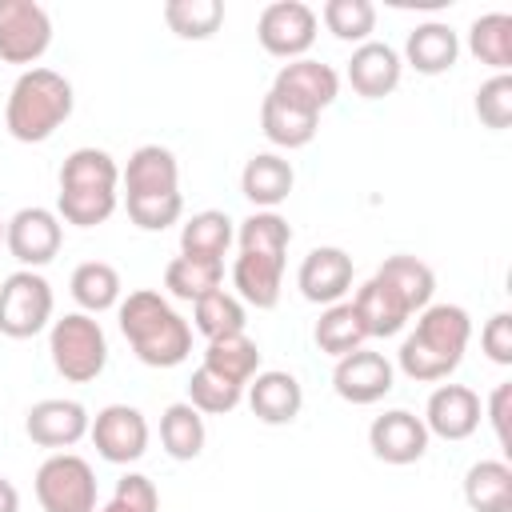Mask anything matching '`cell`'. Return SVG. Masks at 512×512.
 <instances>
[{
    "instance_id": "obj_1",
    "label": "cell",
    "mask_w": 512,
    "mask_h": 512,
    "mask_svg": "<svg viewBox=\"0 0 512 512\" xmlns=\"http://www.w3.org/2000/svg\"><path fill=\"white\" fill-rule=\"evenodd\" d=\"M468 340H472V316L460 304H428L424 312H416V328L404 336L396 364L408 380L436 384L460 368Z\"/></svg>"
},
{
    "instance_id": "obj_2",
    "label": "cell",
    "mask_w": 512,
    "mask_h": 512,
    "mask_svg": "<svg viewBox=\"0 0 512 512\" xmlns=\"http://www.w3.org/2000/svg\"><path fill=\"white\" fill-rule=\"evenodd\" d=\"M120 332L128 348L136 352L140 364L148 368H176L192 352V324L156 292V288H136L120 296L116 304Z\"/></svg>"
},
{
    "instance_id": "obj_3",
    "label": "cell",
    "mask_w": 512,
    "mask_h": 512,
    "mask_svg": "<svg viewBox=\"0 0 512 512\" xmlns=\"http://www.w3.org/2000/svg\"><path fill=\"white\" fill-rule=\"evenodd\" d=\"M76 108L72 80L56 68H24L4 104V128L20 144H44Z\"/></svg>"
},
{
    "instance_id": "obj_4",
    "label": "cell",
    "mask_w": 512,
    "mask_h": 512,
    "mask_svg": "<svg viewBox=\"0 0 512 512\" xmlns=\"http://www.w3.org/2000/svg\"><path fill=\"white\" fill-rule=\"evenodd\" d=\"M48 356L68 384H88L108 368V336L96 316L68 312L48 328Z\"/></svg>"
},
{
    "instance_id": "obj_5",
    "label": "cell",
    "mask_w": 512,
    "mask_h": 512,
    "mask_svg": "<svg viewBox=\"0 0 512 512\" xmlns=\"http://www.w3.org/2000/svg\"><path fill=\"white\" fill-rule=\"evenodd\" d=\"M52 308H56V296L40 272L16 268L12 276L0 280V336L32 340L52 324Z\"/></svg>"
},
{
    "instance_id": "obj_6",
    "label": "cell",
    "mask_w": 512,
    "mask_h": 512,
    "mask_svg": "<svg viewBox=\"0 0 512 512\" xmlns=\"http://www.w3.org/2000/svg\"><path fill=\"white\" fill-rule=\"evenodd\" d=\"M32 484L44 512H96V472L76 452H52Z\"/></svg>"
},
{
    "instance_id": "obj_7",
    "label": "cell",
    "mask_w": 512,
    "mask_h": 512,
    "mask_svg": "<svg viewBox=\"0 0 512 512\" xmlns=\"http://www.w3.org/2000/svg\"><path fill=\"white\" fill-rule=\"evenodd\" d=\"M316 12L304 0H276L256 20V40L276 60H300L316 44Z\"/></svg>"
},
{
    "instance_id": "obj_8",
    "label": "cell",
    "mask_w": 512,
    "mask_h": 512,
    "mask_svg": "<svg viewBox=\"0 0 512 512\" xmlns=\"http://www.w3.org/2000/svg\"><path fill=\"white\" fill-rule=\"evenodd\" d=\"M52 48V16L36 0H0V60L36 64Z\"/></svg>"
},
{
    "instance_id": "obj_9",
    "label": "cell",
    "mask_w": 512,
    "mask_h": 512,
    "mask_svg": "<svg viewBox=\"0 0 512 512\" xmlns=\"http://www.w3.org/2000/svg\"><path fill=\"white\" fill-rule=\"evenodd\" d=\"M4 244L8 252L16 256L20 268H44L56 260L60 244H64V228H60V216L52 208H20L12 220H4Z\"/></svg>"
},
{
    "instance_id": "obj_10",
    "label": "cell",
    "mask_w": 512,
    "mask_h": 512,
    "mask_svg": "<svg viewBox=\"0 0 512 512\" xmlns=\"http://www.w3.org/2000/svg\"><path fill=\"white\" fill-rule=\"evenodd\" d=\"M88 436L100 452V460L108 464H136L144 452H148V420L140 408L132 404H108L92 416L88 424Z\"/></svg>"
},
{
    "instance_id": "obj_11",
    "label": "cell",
    "mask_w": 512,
    "mask_h": 512,
    "mask_svg": "<svg viewBox=\"0 0 512 512\" xmlns=\"http://www.w3.org/2000/svg\"><path fill=\"white\" fill-rule=\"evenodd\" d=\"M332 388L340 400L348 404H376L384 400L392 388H396V368L384 352H372V348H356L348 356L336 360L332 368Z\"/></svg>"
},
{
    "instance_id": "obj_12",
    "label": "cell",
    "mask_w": 512,
    "mask_h": 512,
    "mask_svg": "<svg viewBox=\"0 0 512 512\" xmlns=\"http://www.w3.org/2000/svg\"><path fill=\"white\" fill-rule=\"evenodd\" d=\"M272 92L284 96L288 104L304 108V112H324L332 108V100L340 96V76L332 64H320L312 56H300V60H288L280 64L276 80H272Z\"/></svg>"
},
{
    "instance_id": "obj_13",
    "label": "cell",
    "mask_w": 512,
    "mask_h": 512,
    "mask_svg": "<svg viewBox=\"0 0 512 512\" xmlns=\"http://www.w3.org/2000/svg\"><path fill=\"white\" fill-rule=\"evenodd\" d=\"M88 424H92L88 408H84L80 400H64V396L36 400V404L28 408V416H24L28 440L40 444V448H56V452L80 444V440L88 436Z\"/></svg>"
},
{
    "instance_id": "obj_14",
    "label": "cell",
    "mask_w": 512,
    "mask_h": 512,
    "mask_svg": "<svg viewBox=\"0 0 512 512\" xmlns=\"http://www.w3.org/2000/svg\"><path fill=\"white\" fill-rule=\"evenodd\" d=\"M284 256L276 248H240L236 264H232V288L240 296V304H252L260 312L280 304L284 292Z\"/></svg>"
},
{
    "instance_id": "obj_15",
    "label": "cell",
    "mask_w": 512,
    "mask_h": 512,
    "mask_svg": "<svg viewBox=\"0 0 512 512\" xmlns=\"http://www.w3.org/2000/svg\"><path fill=\"white\" fill-rule=\"evenodd\" d=\"M124 200H156V196H180V164L172 148L164 144H140L128 164L120 168Z\"/></svg>"
},
{
    "instance_id": "obj_16",
    "label": "cell",
    "mask_w": 512,
    "mask_h": 512,
    "mask_svg": "<svg viewBox=\"0 0 512 512\" xmlns=\"http://www.w3.org/2000/svg\"><path fill=\"white\" fill-rule=\"evenodd\" d=\"M296 288L308 304H340L352 288V256L336 244L312 248L296 268Z\"/></svg>"
},
{
    "instance_id": "obj_17",
    "label": "cell",
    "mask_w": 512,
    "mask_h": 512,
    "mask_svg": "<svg viewBox=\"0 0 512 512\" xmlns=\"http://www.w3.org/2000/svg\"><path fill=\"white\" fill-rule=\"evenodd\" d=\"M428 440H432V436H428L424 420H420L416 412H408V408H392V412L376 416L372 428H368V448H372V456L384 460V464H396V468L416 464V460L428 452Z\"/></svg>"
},
{
    "instance_id": "obj_18",
    "label": "cell",
    "mask_w": 512,
    "mask_h": 512,
    "mask_svg": "<svg viewBox=\"0 0 512 512\" xmlns=\"http://www.w3.org/2000/svg\"><path fill=\"white\" fill-rule=\"evenodd\" d=\"M480 416H484V404L468 384H440V388H432L420 420H424L428 436L468 440L480 428Z\"/></svg>"
},
{
    "instance_id": "obj_19",
    "label": "cell",
    "mask_w": 512,
    "mask_h": 512,
    "mask_svg": "<svg viewBox=\"0 0 512 512\" xmlns=\"http://www.w3.org/2000/svg\"><path fill=\"white\" fill-rule=\"evenodd\" d=\"M244 400H248V408H252V416H256L260 424L280 428V424H292V420L300 416V408H304V388H300V380H296L292 372H284V368H264V372H256V376L248 380Z\"/></svg>"
},
{
    "instance_id": "obj_20",
    "label": "cell",
    "mask_w": 512,
    "mask_h": 512,
    "mask_svg": "<svg viewBox=\"0 0 512 512\" xmlns=\"http://www.w3.org/2000/svg\"><path fill=\"white\" fill-rule=\"evenodd\" d=\"M400 72H404V60L392 44L384 40H368V44H356L352 48V60H348V84L356 96L364 100H384L396 92L400 84Z\"/></svg>"
},
{
    "instance_id": "obj_21",
    "label": "cell",
    "mask_w": 512,
    "mask_h": 512,
    "mask_svg": "<svg viewBox=\"0 0 512 512\" xmlns=\"http://www.w3.org/2000/svg\"><path fill=\"white\" fill-rule=\"evenodd\" d=\"M292 184L296 172L280 152H256L240 172V192L256 204V212H276L292 196Z\"/></svg>"
},
{
    "instance_id": "obj_22",
    "label": "cell",
    "mask_w": 512,
    "mask_h": 512,
    "mask_svg": "<svg viewBox=\"0 0 512 512\" xmlns=\"http://www.w3.org/2000/svg\"><path fill=\"white\" fill-rule=\"evenodd\" d=\"M460 56V36L444 24V20H428L416 24L404 40V64H412L420 76H444Z\"/></svg>"
},
{
    "instance_id": "obj_23",
    "label": "cell",
    "mask_w": 512,
    "mask_h": 512,
    "mask_svg": "<svg viewBox=\"0 0 512 512\" xmlns=\"http://www.w3.org/2000/svg\"><path fill=\"white\" fill-rule=\"evenodd\" d=\"M260 128H264V136L276 144V148H308L312 140H316V132H320V116L316 112H304V108H296V104H288L284 96H276L272 88H268V96L260 100Z\"/></svg>"
},
{
    "instance_id": "obj_24",
    "label": "cell",
    "mask_w": 512,
    "mask_h": 512,
    "mask_svg": "<svg viewBox=\"0 0 512 512\" xmlns=\"http://www.w3.org/2000/svg\"><path fill=\"white\" fill-rule=\"evenodd\" d=\"M352 308L360 312L368 340H372V336H380V340L400 336V332H404V324L412 320V312L404 308V300H400L384 280H376V276H372V280H364V284L356 288Z\"/></svg>"
},
{
    "instance_id": "obj_25",
    "label": "cell",
    "mask_w": 512,
    "mask_h": 512,
    "mask_svg": "<svg viewBox=\"0 0 512 512\" xmlns=\"http://www.w3.org/2000/svg\"><path fill=\"white\" fill-rule=\"evenodd\" d=\"M232 240H236V224L228 220V212H216V208L192 212L180 224V256H192V260L224 264V252L232 248Z\"/></svg>"
},
{
    "instance_id": "obj_26",
    "label": "cell",
    "mask_w": 512,
    "mask_h": 512,
    "mask_svg": "<svg viewBox=\"0 0 512 512\" xmlns=\"http://www.w3.org/2000/svg\"><path fill=\"white\" fill-rule=\"evenodd\" d=\"M376 280H384L400 300L404 308L416 316L432 304V292H436V272L420 260V256H388L380 268H376Z\"/></svg>"
},
{
    "instance_id": "obj_27",
    "label": "cell",
    "mask_w": 512,
    "mask_h": 512,
    "mask_svg": "<svg viewBox=\"0 0 512 512\" xmlns=\"http://www.w3.org/2000/svg\"><path fill=\"white\" fill-rule=\"evenodd\" d=\"M200 364H204L208 372H216V376H224V380L248 388V380L260 372V348H256V340H252L248 332L216 336V340H208Z\"/></svg>"
},
{
    "instance_id": "obj_28",
    "label": "cell",
    "mask_w": 512,
    "mask_h": 512,
    "mask_svg": "<svg viewBox=\"0 0 512 512\" xmlns=\"http://www.w3.org/2000/svg\"><path fill=\"white\" fill-rule=\"evenodd\" d=\"M464 504L472 512H512V468L504 460H476L464 472Z\"/></svg>"
},
{
    "instance_id": "obj_29",
    "label": "cell",
    "mask_w": 512,
    "mask_h": 512,
    "mask_svg": "<svg viewBox=\"0 0 512 512\" xmlns=\"http://www.w3.org/2000/svg\"><path fill=\"white\" fill-rule=\"evenodd\" d=\"M68 292H72V300L80 304V312L100 316V312H108V308L120 304L124 284H120V272H116L112 264H104V260H84V264H76V272H72V280H68Z\"/></svg>"
},
{
    "instance_id": "obj_30",
    "label": "cell",
    "mask_w": 512,
    "mask_h": 512,
    "mask_svg": "<svg viewBox=\"0 0 512 512\" xmlns=\"http://www.w3.org/2000/svg\"><path fill=\"white\" fill-rule=\"evenodd\" d=\"M312 340H316L320 352H328V356L340 360V356L364 348L368 332H364V320H360V312L352 308V300H340V304H328V308L320 312V320H316V328H312Z\"/></svg>"
},
{
    "instance_id": "obj_31",
    "label": "cell",
    "mask_w": 512,
    "mask_h": 512,
    "mask_svg": "<svg viewBox=\"0 0 512 512\" xmlns=\"http://www.w3.org/2000/svg\"><path fill=\"white\" fill-rule=\"evenodd\" d=\"M204 416L188 404V400H176L160 412V444L172 460H196L204 452Z\"/></svg>"
},
{
    "instance_id": "obj_32",
    "label": "cell",
    "mask_w": 512,
    "mask_h": 512,
    "mask_svg": "<svg viewBox=\"0 0 512 512\" xmlns=\"http://www.w3.org/2000/svg\"><path fill=\"white\" fill-rule=\"evenodd\" d=\"M60 188H96L120 192V164L104 148H76L60 164Z\"/></svg>"
},
{
    "instance_id": "obj_33",
    "label": "cell",
    "mask_w": 512,
    "mask_h": 512,
    "mask_svg": "<svg viewBox=\"0 0 512 512\" xmlns=\"http://www.w3.org/2000/svg\"><path fill=\"white\" fill-rule=\"evenodd\" d=\"M468 52L492 72H508L512 68V16L508 12L476 16L468 28Z\"/></svg>"
},
{
    "instance_id": "obj_34",
    "label": "cell",
    "mask_w": 512,
    "mask_h": 512,
    "mask_svg": "<svg viewBox=\"0 0 512 512\" xmlns=\"http://www.w3.org/2000/svg\"><path fill=\"white\" fill-rule=\"evenodd\" d=\"M164 288H168L176 300L196 304V300H204L208 292L224 288V264L176 256V260H168V268H164Z\"/></svg>"
},
{
    "instance_id": "obj_35",
    "label": "cell",
    "mask_w": 512,
    "mask_h": 512,
    "mask_svg": "<svg viewBox=\"0 0 512 512\" xmlns=\"http://www.w3.org/2000/svg\"><path fill=\"white\" fill-rule=\"evenodd\" d=\"M244 324H248V316H244V304H240L236 292L216 288V292H208L204 300L192 304V328H196L200 336H208V340L244 332Z\"/></svg>"
},
{
    "instance_id": "obj_36",
    "label": "cell",
    "mask_w": 512,
    "mask_h": 512,
    "mask_svg": "<svg viewBox=\"0 0 512 512\" xmlns=\"http://www.w3.org/2000/svg\"><path fill=\"white\" fill-rule=\"evenodd\" d=\"M164 24L180 40H208L224 24V4L220 0H168L164 4Z\"/></svg>"
},
{
    "instance_id": "obj_37",
    "label": "cell",
    "mask_w": 512,
    "mask_h": 512,
    "mask_svg": "<svg viewBox=\"0 0 512 512\" xmlns=\"http://www.w3.org/2000/svg\"><path fill=\"white\" fill-rule=\"evenodd\" d=\"M316 20H324V28L336 40L368 44L372 32H376V4L372 0H328Z\"/></svg>"
},
{
    "instance_id": "obj_38",
    "label": "cell",
    "mask_w": 512,
    "mask_h": 512,
    "mask_svg": "<svg viewBox=\"0 0 512 512\" xmlns=\"http://www.w3.org/2000/svg\"><path fill=\"white\" fill-rule=\"evenodd\" d=\"M120 204V192H96V188H60L56 192V216L76 228L104 224Z\"/></svg>"
},
{
    "instance_id": "obj_39",
    "label": "cell",
    "mask_w": 512,
    "mask_h": 512,
    "mask_svg": "<svg viewBox=\"0 0 512 512\" xmlns=\"http://www.w3.org/2000/svg\"><path fill=\"white\" fill-rule=\"evenodd\" d=\"M240 400H244V388L224 380V376H216V372H208L204 364L188 380V404L200 416H228L232 408H240Z\"/></svg>"
},
{
    "instance_id": "obj_40",
    "label": "cell",
    "mask_w": 512,
    "mask_h": 512,
    "mask_svg": "<svg viewBox=\"0 0 512 512\" xmlns=\"http://www.w3.org/2000/svg\"><path fill=\"white\" fill-rule=\"evenodd\" d=\"M472 108H476V116H480L484 128L504 132V128L512 124V76H508V72L488 76V80L476 88Z\"/></svg>"
},
{
    "instance_id": "obj_41",
    "label": "cell",
    "mask_w": 512,
    "mask_h": 512,
    "mask_svg": "<svg viewBox=\"0 0 512 512\" xmlns=\"http://www.w3.org/2000/svg\"><path fill=\"white\" fill-rule=\"evenodd\" d=\"M100 512H160V492L144 472H124Z\"/></svg>"
},
{
    "instance_id": "obj_42",
    "label": "cell",
    "mask_w": 512,
    "mask_h": 512,
    "mask_svg": "<svg viewBox=\"0 0 512 512\" xmlns=\"http://www.w3.org/2000/svg\"><path fill=\"white\" fill-rule=\"evenodd\" d=\"M480 348L492 364H512V316L508 312H496L484 320L480 328Z\"/></svg>"
},
{
    "instance_id": "obj_43",
    "label": "cell",
    "mask_w": 512,
    "mask_h": 512,
    "mask_svg": "<svg viewBox=\"0 0 512 512\" xmlns=\"http://www.w3.org/2000/svg\"><path fill=\"white\" fill-rule=\"evenodd\" d=\"M508 404H512V384H496L488 396V420H492L500 448H508Z\"/></svg>"
},
{
    "instance_id": "obj_44",
    "label": "cell",
    "mask_w": 512,
    "mask_h": 512,
    "mask_svg": "<svg viewBox=\"0 0 512 512\" xmlns=\"http://www.w3.org/2000/svg\"><path fill=\"white\" fill-rule=\"evenodd\" d=\"M0 512H20V492L8 476H0Z\"/></svg>"
},
{
    "instance_id": "obj_45",
    "label": "cell",
    "mask_w": 512,
    "mask_h": 512,
    "mask_svg": "<svg viewBox=\"0 0 512 512\" xmlns=\"http://www.w3.org/2000/svg\"><path fill=\"white\" fill-rule=\"evenodd\" d=\"M0 244H4V220H0Z\"/></svg>"
}]
</instances>
